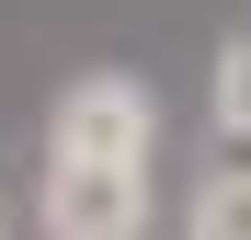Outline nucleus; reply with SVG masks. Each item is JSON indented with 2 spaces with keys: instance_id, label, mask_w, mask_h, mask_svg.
<instances>
[{
  "instance_id": "nucleus-3",
  "label": "nucleus",
  "mask_w": 251,
  "mask_h": 240,
  "mask_svg": "<svg viewBox=\"0 0 251 240\" xmlns=\"http://www.w3.org/2000/svg\"><path fill=\"white\" fill-rule=\"evenodd\" d=\"M183 240H251V160H228V172H205V183H194Z\"/></svg>"
},
{
  "instance_id": "nucleus-1",
  "label": "nucleus",
  "mask_w": 251,
  "mask_h": 240,
  "mask_svg": "<svg viewBox=\"0 0 251 240\" xmlns=\"http://www.w3.org/2000/svg\"><path fill=\"white\" fill-rule=\"evenodd\" d=\"M160 149V92L137 69H80L46 114V160H149Z\"/></svg>"
},
{
  "instance_id": "nucleus-4",
  "label": "nucleus",
  "mask_w": 251,
  "mask_h": 240,
  "mask_svg": "<svg viewBox=\"0 0 251 240\" xmlns=\"http://www.w3.org/2000/svg\"><path fill=\"white\" fill-rule=\"evenodd\" d=\"M205 103H217V137H251V34H228V46H217Z\"/></svg>"
},
{
  "instance_id": "nucleus-2",
  "label": "nucleus",
  "mask_w": 251,
  "mask_h": 240,
  "mask_svg": "<svg viewBox=\"0 0 251 240\" xmlns=\"http://www.w3.org/2000/svg\"><path fill=\"white\" fill-rule=\"evenodd\" d=\"M34 217H46V240H137L149 229V160H46Z\"/></svg>"
},
{
  "instance_id": "nucleus-5",
  "label": "nucleus",
  "mask_w": 251,
  "mask_h": 240,
  "mask_svg": "<svg viewBox=\"0 0 251 240\" xmlns=\"http://www.w3.org/2000/svg\"><path fill=\"white\" fill-rule=\"evenodd\" d=\"M0 240H12V217H0Z\"/></svg>"
}]
</instances>
